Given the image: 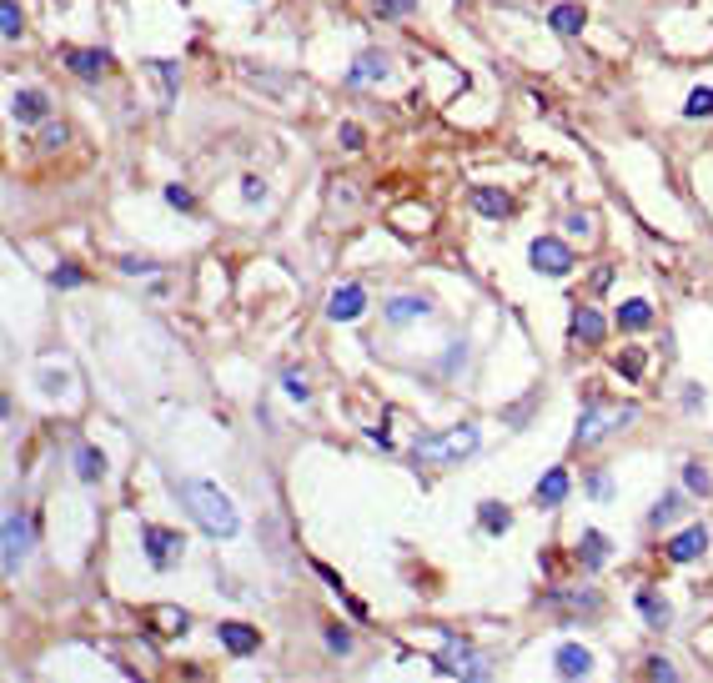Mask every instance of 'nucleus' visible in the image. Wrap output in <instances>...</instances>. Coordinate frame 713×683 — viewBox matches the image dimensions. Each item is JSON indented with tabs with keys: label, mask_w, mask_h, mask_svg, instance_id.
<instances>
[{
	"label": "nucleus",
	"mask_w": 713,
	"mask_h": 683,
	"mask_svg": "<svg viewBox=\"0 0 713 683\" xmlns=\"http://www.w3.org/2000/svg\"><path fill=\"white\" fill-rule=\"evenodd\" d=\"M176 498L186 502V512L196 518V528H201L206 538H237V532H241L237 502H231L217 483H196V477H186V483H176Z\"/></svg>",
	"instance_id": "nucleus-1"
},
{
	"label": "nucleus",
	"mask_w": 713,
	"mask_h": 683,
	"mask_svg": "<svg viewBox=\"0 0 713 683\" xmlns=\"http://www.w3.org/2000/svg\"><path fill=\"white\" fill-rule=\"evenodd\" d=\"M477 427L473 423H463V427H447V433H433V437H422L417 447H412V457L417 463H463L467 453H477Z\"/></svg>",
	"instance_id": "nucleus-2"
},
{
	"label": "nucleus",
	"mask_w": 713,
	"mask_h": 683,
	"mask_svg": "<svg viewBox=\"0 0 713 683\" xmlns=\"http://www.w3.org/2000/svg\"><path fill=\"white\" fill-rule=\"evenodd\" d=\"M638 417V407H623V413H608L603 402H588L583 407V417H578V447H593L598 437H608V433H618V427H628Z\"/></svg>",
	"instance_id": "nucleus-3"
},
{
	"label": "nucleus",
	"mask_w": 713,
	"mask_h": 683,
	"mask_svg": "<svg viewBox=\"0 0 713 683\" xmlns=\"http://www.w3.org/2000/svg\"><path fill=\"white\" fill-rule=\"evenodd\" d=\"M528 257H532V267H538L542 277H568V271H573V251L562 247L558 237H538L528 247Z\"/></svg>",
	"instance_id": "nucleus-4"
},
{
	"label": "nucleus",
	"mask_w": 713,
	"mask_h": 683,
	"mask_svg": "<svg viewBox=\"0 0 713 683\" xmlns=\"http://www.w3.org/2000/svg\"><path fill=\"white\" fill-rule=\"evenodd\" d=\"M141 548H146V558H151L156 568H171L176 558H181V538L156 528V522H141Z\"/></svg>",
	"instance_id": "nucleus-5"
},
{
	"label": "nucleus",
	"mask_w": 713,
	"mask_h": 683,
	"mask_svg": "<svg viewBox=\"0 0 713 683\" xmlns=\"http://www.w3.org/2000/svg\"><path fill=\"white\" fill-rule=\"evenodd\" d=\"M25 553H31V522L21 512H5V573H21Z\"/></svg>",
	"instance_id": "nucleus-6"
},
{
	"label": "nucleus",
	"mask_w": 713,
	"mask_h": 683,
	"mask_svg": "<svg viewBox=\"0 0 713 683\" xmlns=\"http://www.w3.org/2000/svg\"><path fill=\"white\" fill-rule=\"evenodd\" d=\"M362 312H367V292H362L356 282L337 287V292H332V302H327V317H332V322H356Z\"/></svg>",
	"instance_id": "nucleus-7"
},
{
	"label": "nucleus",
	"mask_w": 713,
	"mask_h": 683,
	"mask_svg": "<svg viewBox=\"0 0 713 683\" xmlns=\"http://www.w3.org/2000/svg\"><path fill=\"white\" fill-rule=\"evenodd\" d=\"M11 116L21 121V126H35V121L51 116V96H45V91H35V86L15 91V96H11Z\"/></svg>",
	"instance_id": "nucleus-8"
},
{
	"label": "nucleus",
	"mask_w": 713,
	"mask_h": 683,
	"mask_svg": "<svg viewBox=\"0 0 713 683\" xmlns=\"http://www.w3.org/2000/svg\"><path fill=\"white\" fill-rule=\"evenodd\" d=\"M217 639H221V649L237 653V659H247V653L261 649V633L247 629V623H217Z\"/></svg>",
	"instance_id": "nucleus-9"
},
{
	"label": "nucleus",
	"mask_w": 713,
	"mask_h": 683,
	"mask_svg": "<svg viewBox=\"0 0 713 683\" xmlns=\"http://www.w3.org/2000/svg\"><path fill=\"white\" fill-rule=\"evenodd\" d=\"M552 663H558V678H588V673H593V653H588L583 643H562V649L552 653Z\"/></svg>",
	"instance_id": "nucleus-10"
},
{
	"label": "nucleus",
	"mask_w": 713,
	"mask_h": 683,
	"mask_svg": "<svg viewBox=\"0 0 713 683\" xmlns=\"http://www.w3.org/2000/svg\"><path fill=\"white\" fill-rule=\"evenodd\" d=\"M703 548H708V528H703V522H693V528H683L679 538L669 542V558H673V563H693Z\"/></svg>",
	"instance_id": "nucleus-11"
},
{
	"label": "nucleus",
	"mask_w": 713,
	"mask_h": 683,
	"mask_svg": "<svg viewBox=\"0 0 713 683\" xmlns=\"http://www.w3.org/2000/svg\"><path fill=\"white\" fill-rule=\"evenodd\" d=\"M61 61L71 65V71H76L81 81H96L101 71L111 65V55H106V51H76V45H65V51H61Z\"/></svg>",
	"instance_id": "nucleus-12"
},
{
	"label": "nucleus",
	"mask_w": 713,
	"mask_h": 683,
	"mask_svg": "<svg viewBox=\"0 0 713 683\" xmlns=\"http://www.w3.org/2000/svg\"><path fill=\"white\" fill-rule=\"evenodd\" d=\"M347 81H352V86H372V81H387V55L362 51L352 65H347Z\"/></svg>",
	"instance_id": "nucleus-13"
},
{
	"label": "nucleus",
	"mask_w": 713,
	"mask_h": 683,
	"mask_svg": "<svg viewBox=\"0 0 713 683\" xmlns=\"http://www.w3.org/2000/svg\"><path fill=\"white\" fill-rule=\"evenodd\" d=\"M382 317H387L392 327H402V322H417V317H433V302H427V297H392V302L382 307Z\"/></svg>",
	"instance_id": "nucleus-14"
},
{
	"label": "nucleus",
	"mask_w": 713,
	"mask_h": 683,
	"mask_svg": "<svg viewBox=\"0 0 713 683\" xmlns=\"http://www.w3.org/2000/svg\"><path fill=\"white\" fill-rule=\"evenodd\" d=\"M568 488H573L568 467H548V473L538 477V502H542V508H558V502L568 498Z\"/></svg>",
	"instance_id": "nucleus-15"
},
{
	"label": "nucleus",
	"mask_w": 713,
	"mask_h": 683,
	"mask_svg": "<svg viewBox=\"0 0 713 683\" xmlns=\"http://www.w3.org/2000/svg\"><path fill=\"white\" fill-rule=\"evenodd\" d=\"M473 207L483 211L487 221H503V217L513 211V196L497 191V186H473Z\"/></svg>",
	"instance_id": "nucleus-16"
},
{
	"label": "nucleus",
	"mask_w": 713,
	"mask_h": 683,
	"mask_svg": "<svg viewBox=\"0 0 713 683\" xmlns=\"http://www.w3.org/2000/svg\"><path fill=\"white\" fill-rule=\"evenodd\" d=\"M638 613L649 619V629H669V623H673V608L663 603L653 588H643V593H638Z\"/></svg>",
	"instance_id": "nucleus-17"
},
{
	"label": "nucleus",
	"mask_w": 713,
	"mask_h": 683,
	"mask_svg": "<svg viewBox=\"0 0 713 683\" xmlns=\"http://www.w3.org/2000/svg\"><path fill=\"white\" fill-rule=\"evenodd\" d=\"M573 337H578V342H588V347L603 342V317H598L593 307H578V312H573Z\"/></svg>",
	"instance_id": "nucleus-18"
},
{
	"label": "nucleus",
	"mask_w": 713,
	"mask_h": 683,
	"mask_svg": "<svg viewBox=\"0 0 713 683\" xmlns=\"http://www.w3.org/2000/svg\"><path fill=\"white\" fill-rule=\"evenodd\" d=\"M76 477L81 483H101V477H106V453H101V447H81L76 453Z\"/></svg>",
	"instance_id": "nucleus-19"
},
{
	"label": "nucleus",
	"mask_w": 713,
	"mask_h": 683,
	"mask_svg": "<svg viewBox=\"0 0 713 683\" xmlns=\"http://www.w3.org/2000/svg\"><path fill=\"white\" fill-rule=\"evenodd\" d=\"M447 673H467V678H487V668L477 663V653L467 649V643H453V659L443 663Z\"/></svg>",
	"instance_id": "nucleus-20"
},
{
	"label": "nucleus",
	"mask_w": 713,
	"mask_h": 683,
	"mask_svg": "<svg viewBox=\"0 0 713 683\" xmlns=\"http://www.w3.org/2000/svg\"><path fill=\"white\" fill-rule=\"evenodd\" d=\"M618 327H623V332H643V327H653V307L649 302H623V307H618Z\"/></svg>",
	"instance_id": "nucleus-21"
},
{
	"label": "nucleus",
	"mask_w": 713,
	"mask_h": 683,
	"mask_svg": "<svg viewBox=\"0 0 713 683\" xmlns=\"http://www.w3.org/2000/svg\"><path fill=\"white\" fill-rule=\"evenodd\" d=\"M548 25L558 35H578V31H583V5H552Z\"/></svg>",
	"instance_id": "nucleus-22"
},
{
	"label": "nucleus",
	"mask_w": 713,
	"mask_h": 683,
	"mask_svg": "<svg viewBox=\"0 0 713 683\" xmlns=\"http://www.w3.org/2000/svg\"><path fill=\"white\" fill-rule=\"evenodd\" d=\"M21 31H25L21 5H15V0H0V35H5V41H21Z\"/></svg>",
	"instance_id": "nucleus-23"
},
{
	"label": "nucleus",
	"mask_w": 713,
	"mask_h": 683,
	"mask_svg": "<svg viewBox=\"0 0 713 683\" xmlns=\"http://www.w3.org/2000/svg\"><path fill=\"white\" fill-rule=\"evenodd\" d=\"M477 518H483V528L493 532V538L513 528V512H508V508H497V502H477Z\"/></svg>",
	"instance_id": "nucleus-24"
},
{
	"label": "nucleus",
	"mask_w": 713,
	"mask_h": 683,
	"mask_svg": "<svg viewBox=\"0 0 713 683\" xmlns=\"http://www.w3.org/2000/svg\"><path fill=\"white\" fill-rule=\"evenodd\" d=\"M578 553H583V563H588V568H603V558H608V538L588 528V532H583V548H578Z\"/></svg>",
	"instance_id": "nucleus-25"
},
{
	"label": "nucleus",
	"mask_w": 713,
	"mask_h": 683,
	"mask_svg": "<svg viewBox=\"0 0 713 683\" xmlns=\"http://www.w3.org/2000/svg\"><path fill=\"white\" fill-rule=\"evenodd\" d=\"M683 116H713V91L708 86H693L689 101H683Z\"/></svg>",
	"instance_id": "nucleus-26"
},
{
	"label": "nucleus",
	"mask_w": 713,
	"mask_h": 683,
	"mask_svg": "<svg viewBox=\"0 0 713 683\" xmlns=\"http://www.w3.org/2000/svg\"><path fill=\"white\" fill-rule=\"evenodd\" d=\"M679 512H683V493H663V502L653 508V518H649V522H653V528H663V522H673Z\"/></svg>",
	"instance_id": "nucleus-27"
},
{
	"label": "nucleus",
	"mask_w": 713,
	"mask_h": 683,
	"mask_svg": "<svg viewBox=\"0 0 713 683\" xmlns=\"http://www.w3.org/2000/svg\"><path fill=\"white\" fill-rule=\"evenodd\" d=\"M683 488H689V493H698V498H703V493H708V473H703L698 463H683Z\"/></svg>",
	"instance_id": "nucleus-28"
},
{
	"label": "nucleus",
	"mask_w": 713,
	"mask_h": 683,
	"mask_svg": "<svg viewBox=\"0 0 713 683\" xmlns=\"http://www.w3.org/2000/svg\"><path fill=\"white\" fill-rule=\"evenodd\" d=\"M618 372H623L628 382H633V377H643V352H638V347H628L623 357H618Z\"/></svg>",
	"instance_id": "nucleus-29"
},
{
	"label": "nucleus",
	"mask_w": 713,
	"mask_h": 683,
	"mask_svg": "<svg viewBox=\"0 0 713 683\" xmlns=\"http://www.w3.org/2000/svg\"><path fill=\"white\" fill-rule=\"evenodd\" d=\"M281 382H287V392H292L297 402H307V397H312V387H307V377H302L297 367H287V372H281Z\"/></svg>",
	"instance_id": "nucleus-30"
},
{
	"label": "nucleus",
	"mask_w": 713,
	"mask_h": 683,
	"mask_svg": "<svg viewBox=\"0 0 713 683\" xmlns=\"http://www.w3.org/2000/svg\"><path fill=\"white\" fill-rule=\"evenodd\" d=\"M151 71H156V81H161V101L171 106V96H176V76H171V65H166V61H151Z\"/></svg>",
	"instance_id": "nucleus-31"
},
{
	"label": "nucleus",
	"mask_w": 713,
	"mask_h": 683,
	"mask_svg": "<svg viewBox=\"0 0 713 683\" xmlns=\"http://www.w3.org/2000/svg\"><path fill=\"white\" fill-rule=\"evenodd\" d=\"M412 5H417V0H377V15L382 21H397V15H407Z\"/></svg>",
	"instance_id": "nucleus-32"
},
{
	"label": "nucleus",
	"mask_w": 713,
	"mask_h": 683,
	"mask_svg": "<svg viewBox=\"0 0 713 683\" xmlns=\"http://www.w3.org/2000/svg\"><path fill=\"white\" fill-rule=\"evenodd\" d=\"M588 493H593L598 502H608V498H613V477H608V473H593V477H588Z\"/></svg>",
	"instance_id": "nucleus-33"
},
{
	"label": "nucleus",
	"mask_w": 713,
	"mask_h": 683,
	"mask_svg": "<svg viewBox=\"0 0 713 683\" xmlns=\"http://www.w3.org/2000/svg\"><path fill=\"white\" fill-rule=\"evenodd\" d=\"M156 619H161V629H166V633H186V613H176V608H161Z\"/></svg>",
	"instance_id": "nucleus-34"
},
{
	"label": "nucleus",
	"mask_w": 713,
	"mask_h": 683,
	"mask_svg": "<svg viewBox=\"0 0 713 683\" xmlns=\"http://www.w3.org/2000/svg\"><path fill=\"white\" fill-rule=\"evenodd\" d=\"M241 196H247L251 207H257L261 196H267V186H261V176H241Z\"/></svg>",
	"instance_id": "nucleus-35"
},
{
	"label": "nucleus",
	"mask_w": 713,
	"mask_h": 683,
	"mask_svg": "<svg viewBox=\"0 0 713 683\" xmlns=\"http://www.w3.org/2000/svg\"><path fill=\"white\" fill-rule=\"evenodd\" d=\"M327 649H332V653H352V633H342V629H327Z\"/></svg>",
	"instance_id": "nucleus-36"
},
{
	"label": "nucleus",
	"mask_w": 713,
	"mask_h": 683,
	"mask_svg": "<svg viewBox=\"0 0 713 683\" xmlns=\"http://www.w3.org/2000/svg\"><path fill=\"white\" fill-rule=\"evenodd\" d=\"M337 141H342L347 151H356V146H362V126H352V121H347V126L337 131Z\"/></svg>",
	"instance_id": "nucleus-37"
},
{
	"label": "nucleus",
	"mask_w": 713,
	"mask_h": 683,
	"mask_svg": "<svg viewBox=\"0 0 713 683\" xmlns=\"http://www.w3.org/2000/svg\"><path fill=\"white\" fill-rule=\"evenodd\" d=\"M166 201H171V207H181V211H191V207H196L186 186H166Z\"/></svg>",
	"instance_id": "nucleus-38"
},
{
	"label": "nucleus",
	"mask_w": 713,
	"mask_h": 683,
	"mask_svg": "<svg viewBox=\"0 0 713 683\" xmlns=\"http://www.w3.org/2000/svg\"><path fill=\"white\" fill-rule=\"evenodd\" d=\"M51 282H55V287H81V271H76V267H55Z\"/></svg>",
	"instance_id": "nucleus-39"
},
{
	"label": "nucleus",
	"mask_w": 713,
	"mask_h": 683,
	"mask_svg": "<svg viewBox=\"0 0 713 683\" xmlns=\"http://www.w3.org/2000/svg\"><path fill=\"white\" fill-rule=\"evenodd\" d=\"M643 673H649V678H679L669 659H649V668H643Z\"/></svg>",
	"instance_id": "nucleus-40"
}]
</instances>
